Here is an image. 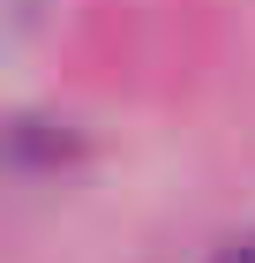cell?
<instances>
[{
  "label": "cell",
  "instance_id": "cell-1",
  "mask_svg": "<svg viewBox=\"0 0 255 263\" xmlns=\"http://www.w3.org/2000/svg\"><path fill=\"white\" fill-rule=\"evenodd\" d=\"M218 263H255V233H248V241H233V248H225Z\"/></svg>",
  "mask_w": 255,
  "mask_h": 263
}]
</instances>
